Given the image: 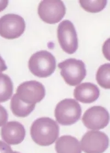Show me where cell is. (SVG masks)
Instances as JSON below:
<instances>
[{
	"instance_id": "6da1fadb",
	"label": "cell",
	"mask_w": 110,
	"mask_h": 153,
	"mask_svg": "<svg viewBox=\"0 0 110 153\" xmlns=\"http://www.w3.org/2000/svg\"><path fill=\"white\" fill-rule=\"evenodd\" d=\"M59 128L57 122L49 117L36 119L30 128L31 138L41 146L51 145L58 138Z\"/></svg>"
},
{
	"instance_id": "7a4b0ae2",
	"label": "cell",
	"mask_w": 110,
	"mask_h": 153,
	"mask_svg": "<svg viewBox=\"0 0 110 153\" xmlns=\"http://www.w3.org/2000/svg\"><path fill=\"white\" fill-rule=\"evenodd\" d=\"M56 62L54 55L46 50L38 51L31 55L28 62L30 71L35 76L46 78L56 70Z\"/></svg>"
},
{
	"instance_id": "3957f363",
	"label": "cell",
	"mask_w": 110,
	"mask_h": 153,
	"mask_svg": "<svg viewBox=\"0 0 110 153\" xmlns=\"http://www.w3.org/2000/svg\"><path fill=\"white\" fill-rule=\"evenodd\" d=\"M82 112V108L78 101L73 99H65L56 105L55 118L61 125H72L79 121Z\"/></svg>"
},
{
	"instance_id": "277c9868",
	"label": "cell",
	"mask_w": 110,
	"mask_h": 153,
	"mask_svg": "<svg viewBox=\"0 0 110 153\" xmlns=\"http://www.w3.org/2000/svg\"><path fill=\"white\" fill-rule=\"evenodd\" d=\"M65 83L71 86L80 83L86 76V70L84 63L80 59H69L58 65Z\"/></svg>"
},
{
	"instance_id": "5b68a950",
	"label": "cell",
	"mask_w": 110,
	"mask_h": 153,
	"mask_svg": "<svg viewBox=\"0 0 110 153\" xmlns=\"http://www.w3.org/2000/svg\"><path fill=\"white\" fill-rule=\"evenodd\" d=\"M16 95L24 104L35 105L45 97V87L36 80L27 81L18 87Z\"/></svg>"
},
{
	"instance_id": "8992f818",
	"label": "cell",
	"mask_w": 110,
	"mask_h": 153,
	"mask_svg": "<svg viewBox=\"0 0 110 153\" xmlns=\"http://www.w3.org/2000/svg\"><path fill=\"white\" fill-rule=\"evenodd\" d=\"M66 12L65 5L62 1H42L38 7V14L45 23L54 25L59 23Z\"/></svg>"
},
{
	"instance_id": "52a82bcc",
	"label": "cell",
	"mask_w": 110,
	"mask_h": 153,
	"mask_svg": "<svg viewBox=\"0 0 110 153\" xmlns=\"http://www.w3.org/2000/svg\"><path fill=\"white\" fill-rule=\"evenodd\" d=\"M25 29L24 19L17 14H6L0 18V36L7 39L20 37Z\"/></svg>"
},
{
	"instance_id": "ba28073f",
	"label": "cell",
	"mask_w": 110,
	"mask_h": 153,
	"mask_svg": "<svg viewBox=\"0 0 110 153\" xmlns=\"http://www.w3.org/2000/svg\"><path fill=\"white\" fill-rule=\"evenodd\" d=\"M59 44L65 52L73 54L78 48V39L76 29L72 23L65 20L59 23L57 28Z\"/></svg>"
},
{
	"instance_id": "9c48e42d",
	"label": "cell",
	"mask_w": 110,
	"mask_h": 153,
	"mask_svg": "<svg viewBox=\"0 0 110 153\" xmlns=\"http://www.w3.org/2000/svg\"><path fill=\"white\" fill-rule=\"evenodd\" d=\"M80 144L85 153H103L109 146V139L105 133L91 131L83 136Z\"/></svg>"
},
{
	"instance_id": "30bf717a",
	"label": "cell",
	"mask_w": 110,
	"mask_h": 153,
	"mask_svg": "<svg viewBox=\"0 0 110 153\" xmlns=\"http://www.w3.org/2000/svg\"><path fill=\"white\" fill-rule=\"evenodd\" d=\"M110 121V115L103 106H95L88 109L82 116V122L87 128L99 130L106 127Z\"/></svg>"
},
{
	"instance_id": "8fae6325",
	"label": "cell",
	"mask_w": 110,
	"mask_h": 153,
	"mask_svg": "<svg viewBox=\"0 0 110 153\" xmlns=\"http://www.w3.org/2000/svg\"><path fill=\"white\" fill-rule=\"evenodd\" d=\"M25 133L23 125L17 121L7 122L1 129L2 138L10 145H17L22 143Z\"/></svg>"
},
{
	"instance_id": "7c38bea8",
	"label": "cell",
	"mask_w": 110,
	"mask_h": 153,
	"mask_svg": "<svg viewBox=\"0 0 110 153\" xmlns=\"http://www.w3.org/2000/svg\"><path fill=\"white\" fill-rule=\"evenodd\" d=\"M99 96V88L95 84L89 82L80 84L74 91V97L76 100L84 104L95 102Z\"/></svg>"
},
{
	"instance_id": "4fadbf2b",
	"label": "cell",
	"mask_w": 110,
	"mask_h": 153,
	"mask_svg": "<svg viewBox=\"0 0 110 153\" xmlns=\"http://www.w3.org/2000/svg\"><path fill=\"white\" fill-rule=\"evenodd\" d=\"M57 153H82V149L78 140L71 136L59 137L55 145Z\"/></svg>"
},
{
	"instance_id": "5bb4252c",
	"label": "cell",
	"mask_w": 110,
	"mask_h": 153,
	"mask_svg": "<svg viewBox=\"0 0 110 153\" xmlns=\"http://www.w3.org/2000/svg\"><path fill=\"white\" fill-rule=\"evenodd\" d=\"M35 105H28L21 101L16 94L10 101V108L14 115L18 117L24 118L27 117L34 110Z\"/></svg>"
},
{
	"instance_id": "9a60e30c",
	"label": "cell",
	"mask_w": 110,
	"mask_h": 153,
	"mask_svg": "<svg viewBox=\"0 0 110 153\" xmlns=\"http://www.w3.org/2000/svg\"><path fill=\"white\" fill-rule=\"evenodd\" d=\"M13 92V84L7 74L0 73V103L10 99Z\"/></svg>"
},
{
	"instance_id": "2e32d148",
	"label": "cell",
	"mask_w": 110,
	"mask_h": 153,
	"mask_svg": "<svg viewBox=\"0 0 110 153\" xmlns=\"http://www.w3.org/2000/svg\"><path fill=\"white\" fill-rule=\"evenodd\" d=\"M110 64L101 65L97 71L96 79L100 87L109 89L110 88Z\"/></svg>"
},
{
	"instance_id": "e0dca14e",
	"label": "cell",
	"mask_w": 110,
	"mask_h": 153,
	"mask_svg": "<svg viewBox=\"0 0 110 153\" xmlns=\"http://www.w3.org/2000/svg\"><path fill=\"white\" fill-rule=\"evenodd\" d=\"M81 7L90 13H97L106 7L107 1H79Z\"/></svg>"
},
{
	"instance_id": "ac0fdd59",
	"label": "cell",
	"mask_w": 110,
	"mask_h": 153,
	"mask_svg": "<svg viewBox=\"0 0 110 153\" xmlns=\"http://www.w3.org/2000/svg\"><path fill=\"white\" fill-rule=\"evenodd\" d=\"M8 114L4 106L0 105V127L4 125L8 121Z\"/></svg>"
},
{
	"instance_id": "d6986e66",
	"label": "cell",
	"mask_w": 110,
	"mask_h": 153,
	"mask_svg": "<svg viewBox=\"0 0 110 153\" xmlns=\"http://www.w3.org/2000/svg\"><path fill=\"white\" fill-rule=\"evenodd\" d=\"M17 152H13L10 146L0 140V153H16Z\"/></svg>"
},
{
	"instance_id": "ffe728a7",
	"label": "cell",
	"mask_w": 110,
	"mask_h": 153,
	"mask_svg": "<svg viewBox=\"0 0 110 153\" xmlns=\"http://www.w3.org/2000/svg\"><path fill=\"white\" fill-rule=\"evenodd\" d=\"M7 69V67L6 65L4 59L0 56V73L5 71Z\"/></svg>"
},
{
	"instance_id": "44dd1931",
	"label": "cell",
	"mask_w": 110,
	"mask_h": 153,
	"mask_svg": "<svg viewBox=\"0 0 110 153\" xmlns=\"http://www.w3.org/2000/svg\"><path fill=\"white\" fill-rule=\"evenodd\" d=\"M8 4V1H0V12L4 10Z\"/></svg>"
},
{
	"instance_id": "7402d4cb",
	"label": "cell",
	"mask_w": 110,
	"mask_h": 153,
	"mask_svg": "<svg viewBox=\"0 0 110 153\" xmlns=\"http://www.w3.org/2000/svg\"><path fill=\"white\" fill-rule=\"evenodd\" d=\"M19 153V152H17V153Z\"/></svg>"
}]
</instances>
